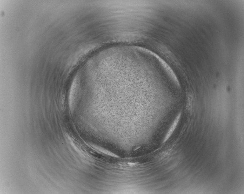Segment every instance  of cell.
I'll list each match as a JSON object with an SVG mask.
<instances>
[{
	"instance_id": "6da1fadb",
	"label": "cell",
	"mask_w": 244,
	"mask_h": 194,
	"mask_svg": "<svg viewBox=\"0 0 244 194\" xmlns=\"http://www.w3.org/2000/svg\"><path fill=\"white\" fill-rule=\"evenodd\" d=\"M180 116H181V115H178V116H177V118H176V120H175L173 125H172V126H171L169 131L168 132L167 135H166V137H165L164 139L163 142V143L164 142H166V141L167 140V139L169 138L170 136H171V135H172L174 130L175 128H176V126H177V124L178 123V120H179L180 118Z\"/></svg>"
}]
</instances>
